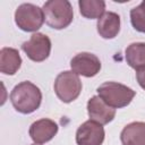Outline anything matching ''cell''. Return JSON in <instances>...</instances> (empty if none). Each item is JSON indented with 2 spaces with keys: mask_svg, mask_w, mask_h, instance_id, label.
Segmentation results:
<instances>
[{
  "mask_svg": "<svg viewBox=\"0 0 145 145\" xmlns=\"http://www.w3.org/2000/svg\"><path fill=\"white\" fill-rule=\"evenodd\" d=\"M10 102L16 111L28 114L37 110L41 105L42 92L35 84L25 80L12 88L10 93Z\"/></svg>",
  "mask_w": 145,
  "mask_h": 145,
  "instance_id": "obj_1",
  "label": "cell"
},
{
  "mask_svg": "<svg viewBox=\"0 0 145 145\" xmlns=\"http://www.w3.org/2000/svg\"><path fill=\"white\" fill-rule=\"evenodd\" d=\"M44 22L54 29L68 27L74 19V10L67 0H49L43 5Z\"/></svg>",
  "mask_w": 145,
  "mask_h": 145,
  "instance_id": "obj_2",
  "label": "cell"
},
{
  "mask_svg": "<svg viewBox=\"0 0 145 145\" xmlns=\"http://www.w3.org/2000/svg\"><path fill=\"white\" fill-rule=\"evenodd\" d=\"M96 91L99 96L113 109L127 106L136 94L130 87L117 82H105L101 84Z\"/></svg>",
  "mask_w": 145,
  "mask_h": 145,
  "instance_id": "obj_3",
  "label": "cell"
},
{
  "mask_svg": "<svg viewBox=\"0 0 145 145\" xmlns=\"http://www.w3.org/2000/svg\"><path fill=\"white\" fill-rule=\"evenodd\" d=\"M53 87L57 96L62 102L70 103L79 96L82 92V82L77 74L66 70L57 76Z\"/></svg>",
  "mask_w": 145,
  "mask_h": 145,
  "instance_id": "obj_4",
  "label": "cell"
},
{
  "mask_svg": "<svg viewBox=\"0 0 145 145\" xmlns=\"http://www.w3.org/2000/svg\"><path fill=\"white\" fill-rule=\"evenodd\" d=\"M15 22L22 31L36 32L44 23V14L33 3H22L15 11Z\"/></svg>",
  "mask_w": 145,
  "mask_h": 145,
  "instance_id": "obj_5",
  "label": "cell"
},
{
  "mask_svg": "<svg viewBox=\"0 0 145 145\" xmlns=\"http://www.w3.org/2000/svg\"><path fill=\"white\" fill-rule=\"evenodd\" d=\"M22 50L26 56L35 62H41L48 59L51 52V41L43 33H34L31 39L22 44Z\"/></svg>",
  "mask_w": 145,
  "mask_h": 145,
  "instance_id": "obj_6",
  "label": "cell"
},
{
  "mask_svg": "<svg viewBox=\"0 0 145 145\" xmlns=\"http://www.w3.org/2000/svg\"><path fill=\"white\" fill-rule=\"evenodd\" d=\"M70 67L71 71L78 76L80 75L84 77H93L101 70V61L93 53L80 52L70 60Z\"/></svg>",
  "mask_w": 145,
  "mask_h": 145,
  "instance_id": "obj_7",
  "label": "cell"
},
{
  "mask_svg": "<svg viewBox=\"0 0 145 145\" xmlns=\"http://www.w3.org/2000/svg\"><path fill=\"white\" fill-rule=\"evenodd\" d=\"M104 128L102 125L87 120L82 123L76 131L77 145H102L104 140Z\"/></svg>",
  "mask_w": 145,
  "mask_h": 145,
  "instance_id": "obj_8",
  "label": "cell"
},
{
  "mask_svg": "<svg viewBox=\"0 0 145 145\" xmlns=\"http://www.w3.org/2000/svg\"><path fill=\"white\" fill-rule=\"evenodd\" d=\"M87 113L89 120H93L100 125H106L111 122L116 116V109L109 106L99 95L92 96L87 102Z\"/></svg>",
  "mask_w": 145,
  "mask_h": 145,
  "instance_id": "obj_9",
  "label": "cell"
},
{
  "mask_svg": "<svg viewBox=\"0 0 145 145\" xmlns=\"http://www.w3.org/2000/svg\"><path fill=\"white\" fill-rule=\"evenodd\" d=\"M29 136L35 144H44L51 140L58 133V125L51 119L43 118L34 121L29 127Z\"/></svg>",
  "mask_w": 145,
  "mask_h": 145,
  "instance_id": "obj_10",
  "label": "cell"
},
{
  "mask_svg": "<svg viewBox=\"0 0 145 145\" xmlns=\"http://www.w3.org/2000/svg\"><path fill=\"white\" fill-rule=\"evenodd\" d=\"M96 29L103 39H114L120 31V17L113 11H105L96 23Z\"/></svg>",
  "mask_w": 145,
  "mask_h": 145,
  "instance_id": "obj_11",
  "label": "cell"
},
{
  "mask_svg": "<svg viewBox=\"0 0 145 145\" xmlns=\"http://www.w3.org/2000/svg\"><path fill=\"white\" fill-rule=\"evenodd\" d=\"M120 139L122 145H145V122L134 121L125 126Z\"/></svg>",
  "mask_w": 145,
  "mask_h": 145,
  "instance_id": "obj_12",
  "label": "cell"
},
{
  "mask_svg": "<svg viewBox=\"0 0 145 145\" xmlns=\"http://www.w3.org/2000/svg\"><path fill=\"white\" fill-rule=\"evenodd\" d=\"M22 66L19 52L14 48L5 46L0 51V71L5 75H15Z\"/></svg>",
  "mask_w": 145,
  "mask_h": 145,
  "instance_id": "obj_13",
  "label": "cell"
},
{
  "mask_svg": "<svg viewBox=\"0 0 145 145\" xmlns=\"http://www.w3.org/2000/svg\"><path fill=\"white\" fill-rule=\"evenodd\" d=\"M126 61L134 68L138 69L145 66V43L136 42L126 48Z\"/></svg>",
  "mask_w": 145,
  "mask_h": 145,
  "instance_id": "obj_14",
  "label": "cell"
},
{
  "mask_svg": "<svg viewBox=\"0 0 145 145\" xmlns=\"http://www.w3.org/2000/svg\"><path fill=\"white\" fill-rule=\"evenodd\" d=\"M79 12L88 19L100 18L105 11V2L103 0H79Z\"/></svg>",
  "mask_w": 145,
  "mask_h": 145,
  "instance_id": "obj_15",
  "label": "cell"
},
{
  "mask_svg": "<svg viewBox=\"0 0 145 145\" xmlns=\"http://www.w3.org/2000/svg\"><path fill=\"white\" fill-rule=\"evenodd\" d=\"M130 22L136 31L145 33V0L130 10Z\"/></svg>",
  "mask_w": 145,
  "mask_h": 145,
  "instance_id": "obj_16",
  "label": "cell"
},
{
  "mask_svg": "<svg viewBox=\"0 0 145 145\" xmlns=\"http://www.w3.org/2000/svg\"><path fill=\"white\" fill-rule=\"evenodd\" d=\"M136 79L139 84V86L145 89V66L136 69Z\"/></svg>",
  "mask_w": 145,
  "mask_h": 145,
  "instance_id": "obj_17",
  "label": "cell"
},
{
  "mask_svg": "<svg viewBox=\"0 0 145 145\" xmlns=\"http://www.w3.org/2000/svg\"><path fill=\"white\" fill-rule=\"evenodd\" d=\"M33 145H40V144H33Z\"/></svg>",
  "mask_w": 145,
  "mask_h": 145,
  "instance_id": "obj_18",
  "label": "cell"
}]
</instances>
